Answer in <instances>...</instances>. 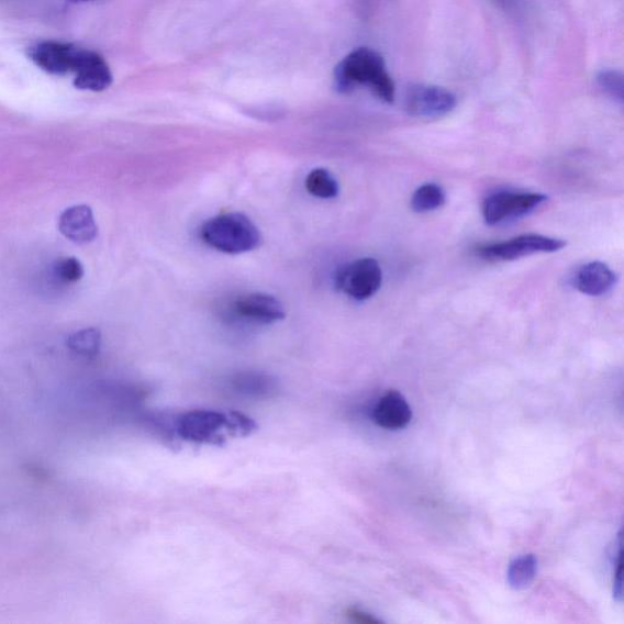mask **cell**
Returning <instances> with one entry per match:
<instances>
[{
  "mask_svg": "<svg viewBox=\"0 0 624 624\" xmlns=\"http://www.w3.org/2000/svg\"><path fill=\"white\" fill-rule=\"evenodd\" d=\"M334 86L344 94L367 88L387 104H393L395 100V85L386 62L371 48L361 47L349 53L334 70Z\"/></svg>",
  "mask_w": 624,
  "mask_h": 624,
  "instance_id": "cell-1",
  "label": "cell"
},
{
  "mask_svg": "<svg viewBox=\"0 0 624 624\" xmlns=\"http://www.w3.org/2000/svg\"><path fill=\"white\" fill-rule=\"evenodd\" d=\"M200 237L209 247L221 253L238 255L259 248L261 232L244 214H222L210 219L200 229Z\"/></svg>",
  "mask_w": 624,
  "mask_h": 624,
  "instance_id": "cell-2",
  "label": "cell"
},
{
  "mask_svg": "<svg viewBox=\"0 0 624 624\" xmlns=\"http://www.w3.org/2000/svg\"><path fill=\"white\" fill-rule=\"evenodd\" d=\"M176 430L183 441L219 445L230 434L229 415L211 410L189 411L177 420Z\"/></svg>",
  "mask_w": 624,
  "mask_h": 624,
  "instance_id": "cell-3",
  "label": "cell"
},
{
  "mask_svg": "<svg viewBox=\"0 0 624 624\" xmlns=\"http://www.w3.org/2000/svg\"><path fill=\"white\" fill-rule=\"evenodd\" d=\"M567 243L542 234H523L510 241L486 245L477 254L488 261H512L525 256L555 253L564 249Z\"/></svg>",
  "mask_w": 624,
  "mask_h": 624,
  "instance_id": "cell-4",
  "label": "cell"
},
{
  "mask_svg": "<svg viewBox=\"0 0 624 624\" xmlns=\"http://www.w3.org/2000/svg\"><path fill=\"white\" fill-rule=\"evenodd\" d=\"M458 104L449 89L434 85H411L406 88V113L420 119H439L452 113Z\"/></svg>",
  "mask_w": 624,
  "mask_h": 624,
  "instance_id": "cell-5",
  "label": "cell"
},
{
  "mask_svg": "<svg viewBox=\"0 0 624 624\" xmlns=\"http://www.w3.org/2000/svg\"><path fill=\"white\" fill-rule=\"evenodd\" d=\"M382 269L372 258H363L345 265L337 275V288L355 300L374 297L382 286Z\"/></svg>",
  "mask_w": 624,
  "mask_h": 624,
  "instance_id": "cell-6",
  "label": "cell"
},
{
  "mask_svg": "<svg viewBox=\"0 0 624 624\" xmlns=\"http://www.w3.org/2000/svg\"><path fill=\"white\" fill-rule=\"evenodd\" d=\"M548 197L527 192H498L484 200L486 224L495 226L508 220L525 216L546 202Z\"/></svg>",
  "mask_w": 624,
  "mask_h": 624,
  "instance_id": "cell-7",
  "label": "cell"
},
{
  "mask_svg": "<svg viewBox=\"0 0 624 624\" xmlns=\"http://www.w3.org/2000/svg\"><path fill=\"white\" fill-rule=\"evenodd\" d=\"M83 48L71 43L43 41L29 48V58L40 69L53 76L74 75L80 64Z\"/></svg>",
  "mask_w": 624,
  "mask_h": 624,
  "instance_id": "cell-8",
  "label": "cell"
},
{
  "mask_svg": "<svg viewBox=\"0 0 624 624\" xmlns=\"http://www.w3.org/2000/svg\"><path fill=\"white\" fill-rule=\"evenodd\" d=\"M74 75V85L81 91L103 92L113 83V74L108 63L94 51L83 48Z\"/></svg>",
  "mask_w": 624,
  "mask_h": 624,
  "instance_id": "cell-9",
  "label": "cell"
},
{
  "mask_svg": "<svg viewBox=\"0 0 624 624\" xmlns=\"http://www.w3.org/2000/svg\"><path fill=\"white\" fill-rule=\"evenodd\" d=\"M236 315L263 325H271L286 317V310L280 300L265 293L241 297L233 304Z\"/></svg>",
  "mask_w": 624,
  "mask_h": 624,
  "instance_id": "cell-10",
  "label": "cell"
},
{
  "mask_svg": "<svg viewBox=\"0 0 624 624\" xmlns=\"http://www.w3.org/2000/svg\"><path fill=\"white\" fill-rule=\"evenodd\" d=\"M63 236L77 244L93 242L98 236L93 211L87 205L66 209L59 219Z\"/></svg>",
  "mask_w": 624,
  "mask_h": 624,
  "instance_id": "cell-11",
  "label": "cell"
},
{
  "mask_svg": "<svg viewBox=\"0 0 624 624\" xmlns=\"http://www.w3.org/2000/svg\"><path fill=\"white\" fill-rule=\"evenodd\" d=\"M412 419V410L403 394L389 390L374 410V421L378 426L398 431L405 428Z\"/></svg>",
  "mask_w": 624,
  "mask_h": 624,
  "instance_id": "cell-12",
  "label": "cell"
},
{
  "mask_svg": "<svg viewBox=\"0 0 624 624\" xmlns=\"http://www.w3.org/2000/svg\"><path fill=\"white\" fill-rule=\"evenodd\" d=\"M617 282V276L601 261L589 263L578 270L575 286L579 292L589 297H601L611 291Z\"/></svg>",
  "mask_w": 624,
  "mask_h": 624,
  "instance_id": "cell-13",
  "label": "cell"
},
{
  "mask_svg": "<svg viewBox=\"0 0 624 624\" xmlns=\"http://www.w3.org/2000/svg\"><path fill=\"white\" fill-rule=\"evenodd\" d=\"M538 571V560L534 555H525L511 562L508 582L511 588L525 589L531 586Z\"/></svg>",
  "mask_w": 624,
  "mask_h": 624,
  "instance_id": "cell-14",
  "label": "cell"
},
{
  "mask_svg": "<svg viewBox=\"0 0 624 624\" xmlns=\"http://www.w3.org/2000/svg\"><path fill=\"white\" fill-rule=\"evenodd\" d=\"M308 192L321 199H333L339 194V185L326 169L312 170L305 181Z\"/></svg>",
  "mask_w": 624,
  "mask_h": 624,
  "instance_id": "cell-15",
  "label": "cell"
},
{
  "mask_svg": "<svg viewBox=\"0 0 624 624\" xmlns=\"http://www.w3.org/2000/svg\"><path fill=\"white\" fill-rule=\"evenodd\" d=\"M444 203L443 188L434 183L421 186L411 199V207L416 213H430V211L442 208Z\"/></svg>",
  "mask_w": 624,
  "mask_h": 624,
  "instance_id": "cell-16",
  "label": "cell"
},
{
  "mask_svg": "<svg viewBox=\"0 0 624 624\" xmlns=\"http://www.w3.org/2000/svg\"><path fill=\"white\" fill-rule=\"evenodd\" d=\"M237 392L248 397H270L276 390V385L270 377L261 375H241L233 381Z\"/></svg>",
  "mask_w": 624,
  "mask_h": 624,
  "instance_id": "cell-17",
  "label": "cell"
},
{
  "mask_svg": "<svg viewBox=\"0 0 624 624\" xmlns=\"http://www.w3.org/2000/svg\"><path fill=\"white\" fill-rule=\"evenodd\" d=\"M100 332L96 328L78 331L68 338V347L76 354L93 358L100 349Z\"/></svg>",
  "mask_w": 624,
  "mask_h": 624,
  "instance_id": "cell-18",
  "label": "cell"
},
{
  "mask_svg": "<svg viewBox=\"0 0 624 624\" xmlns=\"http://www.w3.org/2000/svg\"><path fill=\"white\" fill-rule=\"evenodd\" d=\"M598 86L603 89V92L615 102L623 104V75L619 70L605 69L601 70L597 76Z\"/></svg>",
  "mask_w": 624,
  "mask_h": 624,
  "instance_id": "cell-19",
  "label": "cell"
},
{
  "mask_svg": "<svg viewBox=\"0 0 624 624\" xmlns=\"http://www.w3.org/2000/svg\"><path fill=\"white\" fill-rule=\"evenodd\" d=\"M54 271L55 276L65 283L78 282L83 277V266L76 258H64L59 260L55 264Z\"/></svg>",
  "mask_w": 624,
  "mask_h": 624,
  "instance_id": "cell-20",
  "label": "cell"
},
{
  "mask_svg": "<svg viewBox=\"0 0 624 624\" xmlns=\"http://www.w3.org/2000/svg\"><path fill=\"white\" fill-rule=\"evenodd\" d=\"M230 434L233 437H247L256 430V423L237 411L227 412Z\"/></svg>",
  "mask_w": 624,
  "mask_h": 624,
  "instance_id": "cell-21",
  "label": "cell"
},
{
  "mask_svg": "<svg viewBox=\"0 0 624 624\" xmlns=\"http://www.w3.org/2000/svg\"><path fill=\"white\" fill-rule=\"evenodd\" d=\"M622 545V544H621ZM621 545L617 548L616 562H615V582H614V595L615 599L621 603L623 599V587H622V548Z\"/></svg>",
  "mask_w": 624,
  "mask_h": 624,
  "instance_id": "cell-22",
  "label": "cell"
},
{
  "mask_svg": "<svg viewBox=\"0 0 624 624\" xmlns=\"http://www.w3.org/2000/svg\"><path fill=\"white\" fill-rule=\"evenodd\" d=\"M347 616L355 623H361V624H375V623H380V620H377L376 617H374L371 614H367V612L360 610V609H356V608H350L347 610Z\"/></svg>",
  "mask_w": 624,
  "mask_h": 624,
  "instance_id": "cell-23",
  "label": "cell"
},
{
  "mask_svg": "<svg viewBox=\"0 0 624 624\" xmlns=\"http://www.w3.org/2000/svg\"><path fill=\"white\" fill-rule=\"evenodd\" d=\"M494 2L501 8L508 11L510 14H519L522 11V0H494Z\"/></svg>",
  "mask_w": 624,
  "mask_h": 624,
  "instance_id": "cell-24",
  "label": "cell"
},
{
  "mask_svg": "<svg viewBox=\"0 0 624 624\" xmlns=\"http://www.w3.org/2000/svg\"><path fill=\"white\" fill-rule=\"evenodd\" d=\"M70 2H73V3H88V2H94V0H70Z\"/></svg>",
  "mask_w": 624,
  "mask_h": 624,
  "instance_id": "cell-25",
  "label": "cell"
}]
</instances>
